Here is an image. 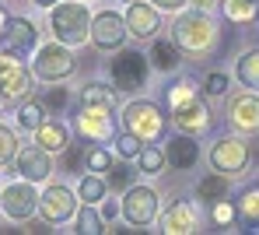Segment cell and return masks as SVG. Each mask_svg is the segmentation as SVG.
<instances>
[{
    "instance_id": "cell-1",
    "label": "cell",
    "mask_w": 259,
    "mask_h": 235,
    "mask_svg": "<svg viewBox=\"0 0 259 235\" xmlns=\"http://www.w3.org/2000/svg\"><path fill=\"white\" fill-rule=\"evenodd\" d=\"M165 102L172 112V123L189 134V137H203L210 130V105L203 98V88H196L193 77H179L165 88Z\"/></svg>"
},
{
    "instance_id": "cell-2",
    "label": "cell",
    "mask_w": 259,
    "mask_h": 235,
    "mask_svg": "<svg viewBox=\"0 0 259 235\" xmlns=\"http://www.w3.org/2000/svg\"><path fill=\"white\" fill-rule=\"evenodd\" d=\"M175 43L182 53H189V56H207V53H214L217 39H221V32H217V21L210 18V11H186L182 18H175Z\"/></svg>"
},
{
    "instance_id": "cell-3",
    "label": "cell",
    "mask_w": 259,
    "mask_h": 235,
    "mask_svg": "<svg viewBox=\"0 0 259 235\" xmlns=\"http://www.w3.org/2000/svg\"><path fill=\"white\" fill-rule=\"evenodd\" d=\"M165 127H168V120H165V112L154 102H130L126 109H123V130L137 134L144 144L161 141Z\"/></svg>"
},
{
    "instance_id": "cell-4",
    "label": "cell",
    "mask_w": 259,
    "mask_h": 235,
    "mask_svg": "<svg viewBox=\"0 0 259 235\" xmlns=\"http://www.w3.org/2000/svg\"><path fill=\"white\" fill-rule=\"evenodd\" d=\"M53 32L67 46H81L91 39V14L84 4H56L53 7Z\"/></svg>"
},
{
    "instance_id": "cell-5",
    "label": "cell",
    "mask_w": 259,
    "mask_h": 235,
    "mask_svg": "<svg viewBox=\"0 0 259 235\" xmlns=\"http://www.w3.org/2000/svg\"><path fill=\"white\" fill-rule=\"evenodd\" d=\"M109 74H112V85L119 92H140L147 85V74H151V60L137 49H123L116 53V60L109 63Z\"/></svg>"
},
{
    "instance_id": "cell-6",
    "label": "cell",
    "mask_w": 259,
    "mask_h": 235,
    "mask_svg": "<svg viewBox=\"0 0 259 235\" xmlns=\"http://www.w3.org/2000/svg\"><path fill=\"white\" fill-rule=\"evenodd\" d=\"M74 127H77V134L91 144L112 141V134H116L112 105H84V102H81V109H77V116H74Z\"/></svg>"
},
{
    "instance_id": "cell-7",
    "label": "cell",
    "mask_w": 259,
    "mask_h": 235,
    "mask_svg": "<svg viewBox=\"0 0 259 235\" xmlns=\"http://www.w3.org/2000/svg\"><path fill=\"white\" fill-rule=\"evenodd\" d=\"M158 211H161V200H158V193L151 186H130L123 193V218H126L133 228L154 225Z\"/></svg>"
},
{
    "instance_id": "cell-8",
    "label": "cell",
    "mask_w": 259,
    "mask_h": 235,
    "mask_svg": "<svg viewBox=\"0 0 259 235\" xmlns=\"http://www.w3.org/2000/svg\"><path fill=\"white\" fill-rule=\"evenodd\" d=\"M252 162V147L242 141V137H221V141L210 147V165L224 176H238L245 172Z\"/></svg>"
},
{
    "instance_id": "cell-9",
    "label": "cell",
    "mask_w": 259,
    "mask_h": 235,
    "mask_svg": "<svg viewBox=\"0 0 259 235\" xmlns=\"http://www.w3.org/2000/svg\"><path fill=\"white\" fill-rule=\"evenodd\" d=\"M28 92H32V74L18 63L14 53H4L0 56V109L11 102H21Z\"/></svg>"
},
{
    "instance_id": "cell-10",
    "label": "cell",
    "mask_w": 259,
    "mask_h": 235,
    "mask_svg": "<svg viewBox=\"0 0 259 235\" xmlns=\"http://www.w3.org/2000/svg\"><path fill=\"white\" fill-rule=\"evenodd\" d=\"M35 74L42 81H63L74 74V53L67 49V43H56V46H42L35 53Z\"/></svg>"
},
{
    "instance_id": "cell-11",
    "label": "cell",
    "mask_w": 259,
    "mask_h": 235,
    "mask_svg": "<svg viewBox=\"0 0 259 235\" xmlns=\"http://www.w3.org/2000/svg\"><path fill=\"white\" fill-rule=\"evenodd\" d=\"M126 18L116 14V11H102L91 18V43L98 49H119L126 39Z\"/></svg>"
},
{
    "instance_id": "cell-12",
    "label": "cell",
    "mask_w": 259,
    "mask_h": 235,
    "mask_svg": "<svg viewBox=\"0 0 259 235\" xmlns=\"http://www.w3.org/2000/svg\"><path fill=\"white\" fill-rule=\"evenodd\" d=\"M39 211H42V221L49 225H60V221H70L77 214V197L67 186H49L39 197Z\"/></svg>"
},
{
    "instance_id": "cell-13",
    "label": "cell",
    "mask_w": 259,
    "mask_h": 235,
    "mask_svg": "<svg viewBox=\"0 0 259 235\" xmlns=\"http://www.w3.org/2000/svg\"><path fill=\"white\" fill-rule=\"evenodd\" d=\"M0 207H4V214L11 221H25V218H32L39 211V193L28 183H14V186H7L0 193Z\"/></svg>"
},
{
    "instance_id": "cell-14",
    "label": "cell",
    "mask_w": 259,
    "mask_h": 235,
    "mask_svg": "<svg viewBox=\"0 0 259 235\" xmlns=\"http://www.w3.org/2000/svg\"><path fill=\"white\" fill-rule=\"evenodd\" d=\"M228 120L238 134H259V95H235L228 105Z\"/></svg>"
},
{
    "instance_id": "cell-15",
    "label": "cell",
    "mask_w": 259,
    "mask_h": 235,
    "mask_svg": "<svg viewBox=\"0 0 259 235\" xmlns=\"http://www.w3.org/2000/svg\"><path fill=\"white\" fill-rule=\"evenodd\" d=\"M126 28L133 39H154V32L161 28V18H158V7L154 4H140L133 0L126 7Z\"/></svg>"
},
{
    "instance_id": "cell-16",
    "label": "cell",
    "mask_w": 259,
    "mask_h": 235,
    "mask_svg": "<svg viewBox=\"0 0 259 235\" xmlns=\"http://www.w3.org/2000/svg\"><path fill=\"white\" fill-rule=\"evenodd\" d=\"M18 172L28 179V183H39L46 179L49 172H53V162H49V151H46L42 144H25L21 151H18Z\"/></svg>"
},
{
    "instance_id": "cell-17",
    "label": "cell",
    "mask_w": 259,
    "mask_h": 235,
    "mask_svg": "<svg viewBox=\"0 0 259 235\" xmlns=\"http://www.w3.org/2000/svg\"><path fill=\"white\" fill-rule=\"evenodd\" d=\"M161 232H168V235H193V232H200V214H196V207L186 204V200L172 204V207L165 211V218H161Z\"/></svg>"
},
{
    "instance_id": "cell-18",
    "label": "cell",
    "mask_w": 259,
    "mask_h": 235,
    "mask_svg": "<svg viewBox=\"0 0 259 235\" xmlns=\"http://www.w3.org/2000/svg\"><path fill=\"white\" fill-rule=\"evenodd\" d=\"M4 43H7V53L25 56V53H32V49H35V43H39V32H35V25H32L28 18H11Z\"/></svg>"
},
{
    "instance_id": "cell-19",
    "label": "cell",
    "mask_w": 259,
    "mask_h": 235,
    "mask_svg": "<svg viewBox=\"0 0 259 235\" xmlns=\"http://www.w3.org/2000/svg\"><path fill=\"white\" fill-rule=\"evenodd\" d=\"M165 154H168V165H172V169L189 172V169L200 162V144L193 141L189 134H179V137H172V141H168Z\"/></svg>"
},
{
    "instance_id": "cell-20",
    "label": "cell",
    "mask_w": 259,
    "mask_h": 235,
    "mask_svg": "<svg viewBox=\"0 0 259 235\" xmlns=\"http://www.w3.org/2000/svg\"><path fill=\"white\" fill-rule=\"evenodd\" d=\"M147 60H151L154 70L172 74V70H179V63H182V49H179L175 39H154V46H151V53H147Z\"/></svg>"
},
{
    "instance_id": "cell-21",
    "label": "cell",
    "mask_w": 259,
    "mask_h": 235,
    "mask_svg": "<svg viewBox=\"0 0 259 235\" xmlns=\"http://www.w3.org/2000/svg\"><path fill=\"white\" fill-rule=\"evenodd\" d=\"M228 189H231V176H224V172H210V176H203L200 179V186H196V197L203 200V204H214V200H224L228 197Z\"/></svg>"
},
{
    "instance_id": "cell-22",
    "label": "cell",
    "mask_w": 259,
    "mask_h": 235,
    "mask_svg": "<svg viewBox=\"0 0 259 235\" xmlns=\"http://www.w3.org/2000/svg\"><path fill=\"white\" fill-rule=\"evenodd\" d=\"M35 141L42 144L46 151H67V144H70V130H67L63 123H42V127L35 130Z\"/></svg>"
},
{
    "instance_id": "cell-23",
    "label": "cell",
    "mask_w": 259,
    "mask_h": 235,
    "mask_svg": "<svg viewBox=\"0 0 259 235\" xmlns=\"http://www.w3.org/2000/svg\"><path fill=\"white\" fill-rule=\"evenodd\" d=\"M221 7L235 25H252L259 18V0H221Z\"/></svg>"
},
{
    "instance_id": "cell-24",
    "label": "cell",
    "mask_w": 259,
    "mask_h": 235,
    "mask_svg": "<svg viewBox=\"0 0 259 235\" xmlns=\"http://www.w3.org/2000/svg\"><path fill=\"white\" fill-rule=\"evenodd\" d=\"M235 74L245 88H259V49H245L235 60Z\"/></svg>"
},
{
    "instance_id": "cell-25",
    "label": "cell",
    "mask_w": 259,
    "mask_h": 235,
    "mask_svg": "<svg viewBox=\"0 0 259 235\" xmlns=\"http://www.w3.org/2000/svg\"><path fill=\"white\" fill-rule=\"evenodd\" d=\"M137 165H140L144 176H158V172L168 165V154H165L161 147H154V144H144L140 154H137Z\"/></svg>"
},
{
    "instance_id": "cell-26",
    "label": "cell",
    "mask_w": 259,
    "mask_h": 235,
    "mask_svg": "<svg viewBox=\"0 0 259 235\" xmlns=\"http://www.w3.org/2000/svg\"><path fill=\"white\" fill-rule=\"evenodd\" d=\"M81 102L84 105H112L116 109V92L109 85H102V81H91V85L81 88Z\"/></svg>"
},
{
    "instance_id": "cell-27",
    "label": "cell",
    "mask_w": 259,
    "mask_h": 235,
    "mask_svg": "<svg viewBox=\"0 0 259 235\" xmlns=\"http://www.w3.org/2000/svg\"><path fill=\"white\" fill-rule=\"evenodd\" d=\"M42 116H49V109H46L42 102H25V105H21V112H18V127H25V130H32V134H35V130L46 123Z\"/></svg>"
},
{
    "instance_id": "cell-28",
    "label": "cell",
    "mask_w": 259,
    "mask_h": 235,
    "mask_svg": "<svg viewBox=\"0 0 259 235\" xmlns=\"http://www.w3.org/2000/svg\"><path fill=\"white\" fill-rule=\"evenodd\" d=\"M238 214L259 228V186H249L242 197H238Z\"/></svg>"
},
{
    "instance_id": "cell-29",
    "label": "cell",
    "mask_w": 259,
    "mask_h": 235,
    "mask_svg": "<svg viewBox=\"0 0 259 235\" xmlns=\"http://www.w3.org/2000/svg\"><path fill=\"white\" fill-rule=\"evenodd\" d=\"M105 189H109L105 179H98V176H84L81 186H77V197H81L84 204H98V200H105Z\"/></svg>"
},
{
    "instance_id": "cell-30",
    "label": "cell",
    "mask_w": 259,
    "mask_h": 235,
    "mask_svg": "<svg viewBox=\"0 0 259 235\" xmlns=\"http://www.w3.org/2000/svg\"><path fill=\"white\" fill-rule=\"evenodd\" d=\"M210 214H214V225L231 228V225H235V218H238V204H231L228 197H224V200H214V204H210Z\"/></svg>"
},
{
    "instance_id": "cell-31",
    "label": "cell",
    "mask_w": 259,
    "mask_h": 235,
    "mask_svg": "<svg viewBox=\"0 0 259 235\" xmlns=\"http://www.w3.org/2000/svg\"><path fill=\"white\" fill-rule=\"evenodd\" d=\"M42 105L49 109V116H63L67 105H70V92L67 88H49V92H42Z\"/></svg>"
},
{
    "instance_id": "cell-32",
    "label": "cell",
    "mask_w": 259,
    "mask_h": 235,
    "mask_svg": "<svg viewBox=\"0 0 259 235\" xmlns=\"http://www.w3.org/2000/svg\"><path fill=\"white\" fill-rule=\"evenodd\" d=\"M77 232L81 235L105 232V228H102V218H98V211H95V204H84V207L77 211Z\"/></svg>"
},
{
    "instance_id": "cell-33",
    "label": "cell",
    "mask_w": 259,
    "mask_h": 235,
    "mask_svg": "<svg viewBox=\"0 0 259 235\" xmlns=\"http://www.w3.org/2000/svg\"><path fill=\"white\" fill-rule=\"evenodd\" d=\"M140 147H144V141H140L137 134H130V130H123V134L116 137V154H119V158H126V162L140 154Z\"/></svg>"
},
{
    "instance_id": "cell-34",
    "label": "cell",
    "mask_w": 259,
    "mask_h": 235,
    "mask_svg": "<svg viewBox=\"0 0 259 235\" xmlns=\"http://www.w3.org/2000/svg\"><path fill=\"white\" fill-rule=\"evenodd\" d=\"M18 151H21V147H18V137H14V130L0 123V165H7V162H11Z\"/></svg>"
},
{
    "instance_id": "cell-35",
    "label": "cell",
    "mask_w": 259,
    "mask_h": 235,
    "mask_svg": "<svg viewBox=\"0 0 259 235\" xmlns=\"http://www.w3.org/2000/svg\"><path fill=\"white\" fill-rule=\"evenodd\" d=\"M84 165H88V172H109V169H112V154H109L105 147H91Z\"/></svg>"
},
{
    "instance_id": "cell-36",
    "label": "cell",
    "mask_w": 259,
    "mask_h": 235,
    "mask_svg": "<svg viewBox=\"0 0 259 235\" xmlns=\"http://www.w3.org/2000/svg\"><path fill=\"white\" fill-rule=\"evenodd\" d=\"M133 169L130 165H112L109 169V186H116V189H130V183H133Z\"/></svg>"
},
{
    "instance_id": "cell-37",
    "label": "cell",
    "mask_w": 259,
    "mask_h": 235,
    "mask_svg": "<svg viewBox=\"0 0 259 235\" xmlns=\"http://www.w3.org/2000/svg\"><path fill=\"white\" fill-rule=\"evenodd\" d=\"M203 92L210 95V98H221V95H228V74H221V70L207 74V81H203Z\"/></svg>"
},
{
    "instance_id": "cell-38",
    "label": "cell",
    "mask_w": 259,
    "mask_h": 235,
    "mask_svg": "<svg viewBox=\"0 0 259 235\" xmlns=\"http://www.w3.org/2000/svg\"><path fill=\"white\" fill-rule=\"evenodd\" d=\"M84 158H88V154H81V147H77V144H70V151H67V172H74Z\"/></svg>"
},
{
    "instance_id": "cell-39",
    "label": "cell",
    "mask_w": 259,
    "mask_h": 235,
    "mask_svg": "<svg viewBox=\"0 0 259 235\" xmlns=\"http://www.w3.org/2000/svg\"><path fill=\"white\" fill-rule=\"evenodd\" d=\"M158 11H179V7H186L189 0H151Z\"/></svg>"
},
{
    "instance_id": "cell-40",
    "label": "cell",
    "mask_w": 259,
    "mask_h": 235,
    "mask_svg": "<svg viewBox=\"0 0 259 235\" xmlns=\"http://www.w3.org/2000/svg\"><path fill=\"white\" fill-rule=\"evenodd\" d=\"M116 214H123V204H112V200H109V204H102V218H105V221H112Z\"/></svg>"
},
{
    "instance_id": "cell-41",
    "label": "cell",
    "mask_w": 259,
    "mask_h": 235,
    "mask_svg": "<svg viewBox=\"0 0 259 235\" xmlns=\"http://www.w3.org/2000/svg\"><path fill=\"white\" fill-rule=\"evenodd\" d=\"M193 7H200V11H214V7H221V0H189Z\"/></svg>"
},
{
    "instance_id": "cell-42",
    "label": "cell",
    "mask_w": 259,
    "mask_h": 235,
    "mask_svg": "<svg viewBox=\"0 0 259 235\" xmlns=\"http://www.w3.org/2000/svg\"><path fill=\"white\" fill-rule=\"evenodd\" d=\"M7 25H11V14L0 7V43H4V35H7Z\"/></svg>"
},
{
    "instance_id": "cell-43",
    "label": "cell",
    "mask_w": 259,
    "mask_h": 235,
    "mask_svg": "<svg viewBox=\"0 0 259 235\" xmlns=\"http://www.w3.org/2000/svg\"><path fill=\"white\" fill-rule=\"evenodd\" d=\"M32 4H35V7H56L60 0H32Z\"/></svg>"
}]
</instances>
